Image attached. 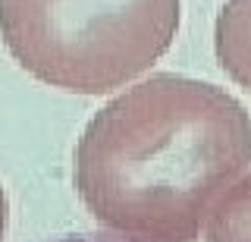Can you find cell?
I'll use <instances>...</instances> for the list:
<instances>
[{
	"label": "cell",
	"mask_w": 251,
	"mask_h": 242,
	"mask_svg": "<svg viewBox=\"0 0 251 242\" xmlns=\"http://www.w3.org/2000/svg\"><path fill=\"white\" fill-rule=\"evenodd\" d=\"M251 170V113L214 82L154 73L104 104L73 154L75 192L129 242H195Z\"/></svg>",
	"instance_id": "1"
},
{
	"label": "cell",
	"mask_w": 251,
	"mask_h": 242,
	"mask_svg": "<svg viewBox=\"0 0 251 242\" xmlns=\"http://www.w3.org/2000/svg\"><path fill=\"white\" fill-rule=\"evenodd\" d=\"M179 6L182 0H0V38L38 82L107 95L170 51Z\"/></svg>",
	"instance_id": "2"
},
{
	"label": "cell",
	"mask_w": 251,
	"mask_h": 242,
	"mask_svg": "<svg viewBox=\"0 0 251 242\" xmlns=\"http://www.w3.org/2000/svg\"><path fill=\"white\" fill-rule=\"evenodd\" d=\"M214 51L223 73L251 91V0H226L217 13Z\"/></svg>",
	"instance_id": "3"
},
{
	"label": "cell",
	"mask_w": 251,
	"mask_h": 242,
	"mask_svg": "<svg viewBox=\"0 0 251 242\" xmlns=\"http://www.w3.org/2000/svg\"><path fill=\"white\" fill-rule=\"evenodd\" d=\"M204 242H251V170L220 195L204 223Z\"/></svg>",
	"instance_id": "4"
},
{
	"label": "cell",
	"mask_w": 251,
	"mask_h": 242,
	"mask_svg": "<svg viewBox=\"0 0 251 242\" xmlns=\"http://www.w3.org/2000/svg\"><path fill=\"white\" fill-rule=\"evenodd\" d=\"M38 242H129V239L107 233V230H91V233H60V236H47Z\"/></svg>",
	"instance_id": "5"
},
{
	"label": "cell",
	"mask_w": 251,
	"mask_h": 242,
	"mask_svg": "<svg viewBox=\"0 0 251 242\" xmlns=\"http://www.w3.org/2000/svg\"><path fill=\"white\" fill-rule=\"evenodd\" d=\"M6 226H10V201H6V189L0 183V242L6 236Z\"/></svg>",
	"instance_id": "6"
}]
</instances>
